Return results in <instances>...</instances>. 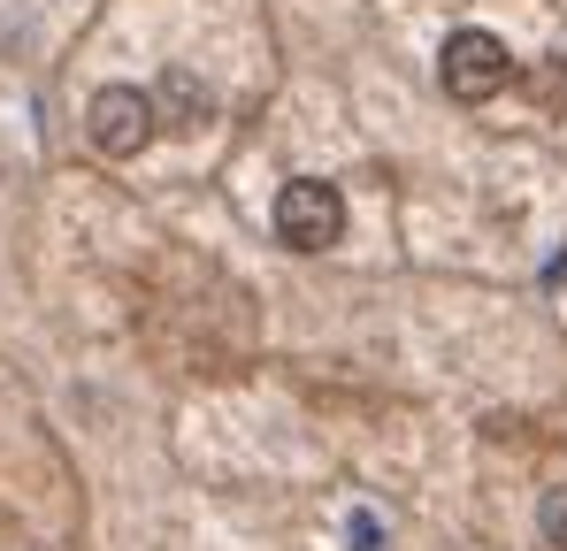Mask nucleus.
<instances>
[{"label": "nucleus", "mask_w": 567, "mask_h": 551, "mask_svg": "<svg viewBox=\"0 0 567 551\" xmlns=\"http://www.w3.org/2000/svg\"><path fill=\"white\" fill-rule=\"evenodd\" d=\"M338 230H346V191L322 177H291L277 191V238L291 253H322V246H338Z\"/></svg>", "instance_id": "obj_2"}, {"label": "nucleus", "mask_w": 567, "mask_h": 551, "mask_svg": "<svg viewBox=\"0 0 567 551\" xmlns=\"http://www.w3.org/2000/svg\"><path fill=\"white\" fill-rule=\"evenodd\" d=\"M437 77H445V92L461 100V107H483L491 92L514 85V54H506V39H491V31H453L445 39V54H437Z\"/></svg>", "instance_id": "obj_1"}, {"label": "nucleus", "mask_w": 567, "mask_h": 551, "mask_svg": "<svg viewBox=\"0 0 567 551\" xmlns=\"http://www.w3.org/2000/svg\"><path fill=\"white\" fill-rule=\"evenodd\" d=\"M545 537H553V544H567V490H553V498H545Z\"/></svg>", "instance_id": "obj_4"}, {"label": "nucleus", "mask_w": 567, "mask_h": 551, "mask_svg": "<svg viewBox=\"0 0 567 551\" xmlns=\"http://www.w3.org/2000/svg\"><path fill=\"white\" fill-rule=\"evenodd\" d=\"M154 92H138V85H100L93 92V107H85V131H93V146L100 154H115V162H131L146 138H154Z\"/></svg>", "instance_id": "obj_3"}, {"label": "nucleus", "mask_w": 567, "mask_h": 551, "mask_svg": "<svg viewBox=\"0 0 567 551\" xmlns=\"http://www.w3.org/2000/svg\"><path fill=\"white\" fill-rule=\"evenodd\" d=\"M346 537H353V551H377V544H383L377 513H353V529H346Z\"/></svg>", "instance_id": "obj_5"}]
</instances>
